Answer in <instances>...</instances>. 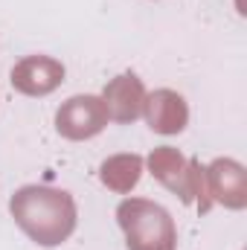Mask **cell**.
Instances as JSON below:
<instances>
[{
    "label": "cell",
    "mask_w": 247,
    "mask_h": 250,
    "mask_svg": "<svg viewBox=\"0 0 247 250\" xmlns=\"http://www.w3.org/2000/svg\"><path fill=\"white\" fill-rule=\"evenodd\" d=\"M9 212L15 224L41 248H59L76 230V201L70 192L53 187H21L12 201Z\"/></svg>",
    "instance_id": "6da1fadb"
},
{
    "label": "cell",
    "mask_w": 247,
    "mask_h": 250,
    "mask_svg": "<svg viewBox=\"0 0 247 250\" xmlns=\"http://www.w3.org/2000/svg\"><path fill=\"white\" fill-rule=\"evenodd\" d=\"M117 221L128 250H178V227L172 215L145 198H125L117 207Z\"/></svg>",
    "instance_id": "7a4b0ae2"
},
{
    "label": "cell",
    "mask_w": 247,
    "mask_h": 250,
    "mask_svg": "<svg viewBox=\"0 0 247 250\" xmlns=\"http://www.w3.org/2000/svg\"><path fill=\"white\" fill-rule=\"evenodd\" d=\"M148 169H151V175H154L166 189H172L175 195H181L184 204H192V201L198 198L201 212L209 209V201L204 198V195H206L204 169H201L195 160H186L178 148H172V146L154 148L151 157H148Z\"/></svg>",
    "instance_id": "3957f363"
},
{
    "label": "cell",
    "mask_w": 247,
    "mask_h": 250,
    "mask_svg": "<svg viewBox=\"0 0 247 250\" xmlns=\"http://www.w3.org/2000/svg\"><path fill=\"white\" fill-rule=\"evenodd\" d=\"M108 123L111 120L102 105V96H93V93L67 99L56 114V128L64 140H90Z\"/></svg>",
    "instance_id": "277c9868"
},
{
    "label": "cell",
    "mask_w": 247,
    "mask_h": 250,
    "mask_svg": "<svg viewBox=\"0 0 247 250\" xmlns=\"http://www.w3.org/2000/svg\"><path fill=\"white\" fill-rule=\"evenodd\" d=\"M204 184H206V195H212V201L224 204L227 209L247 207V172L242 163L224 157L212 160L204 169Z\"/></svg>",
    "instance_id": "5b68a950"
},
{
    "label": "cell",
    "mask_w": 247,
    "mask_h": 250,
    "mask_svg": "<svg viewBox=\"0 0 247 250\" xmlns=\"http://www.w3.org/2000/svg\"><path fill=\"white\" fill-rule=\"evenodd\" d=\"M64 82V64L50 56H26L12 67V87L23 96H47Z\"/></svg>",
    "instance_id": "8992f818"
},
{
    "label": "cell",
    "mask_w": 247,
    "mask_h": 250,
    "mask_svg": "<svg viewBox=\"0 0 247 250\" xmlns=\"http://www.w3.org/2000/svg\"><path fill=\"white\" fill-rule=\"evenodd\" d=\"M102 105L108 111V120L128 125V123H134L137 117H143L145 87H143V82L134 73H123V76L108 82V87L102 93Z\"/></svg>",
    "instance_id": "52a82bcc"
},
{
    "label": "cell",
    "mask_w": 247,
    "mask_h": 250,
    "mask_svg": "<svg viewBox=\"0 0 247 250\" xmlns=\"http://www.w3.org/2000/svg\"><path fill=\"white\" fill-rule=\"evenodd\" d=\"M143 117L151 125V131H157V134H181L189 123V108L178 90L163 87V90L145 93Z\"/></svg>",
    "instance_id": "ba28073f"
},
{
    "label": "cell",
    "mask_w": 247,
    "mask_h": 250,
    "mask_svg": "<svg viewBox=\"0 0 247 250\" xmlns=\"http://www.w3.org/2000/svg\"><path fill=\"white\" fill-rule=\"evenodd\" d=\"M143 175V157L137 154H117L102 163V184L114 192H131Z\"/></svg>",
    "instance_id": "9c48e42d"
}]
</instances>
